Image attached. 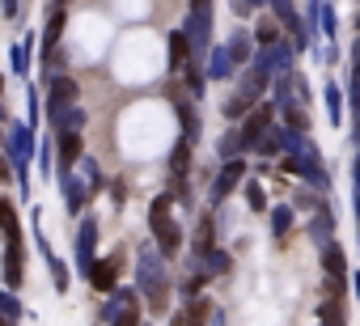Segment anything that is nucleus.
Returning a JSON list of instances; mask_svg holds the SVG:
<instances>
[{"label":"nucleus","mask_w":360,"mask_h":326,"mask_svg":"<svg viewBox=\"0 0 360 326\" xmlns=\"http://www.w3.org/2000/svg\"><path fill=\"white\" fill-rule=\"evenodd\" d=\"M148 225H153V237H157L161 254H165V259H174V254H178V246H183V229L169 221V195H157V200H153Z\"/></svg>","instance_id":"nucleus-1"},{"label":"nucleus","mask_w":360,"mask_h":326,"mask_svg":"<svg viewBox=\"0 0 360 326\" xmlns=\"http://www.w3.org/2000/svg\"><path fill=\"white\" fill-rule=\"evenodd\" d=\"M242 119H246V123L238 127V136H242V148H259V144H263V136L271 131L276 106H271V102H259V106H255V110H246Z\"/></svg>","instance_id":"nucleus-2"},{"label":"nucleus","mask_w":360,"mask_h":326,"mask_svg":"<svg viewBox=\"0 0 360 326\" xmlns=\"http://www.w3.org/2000/svg\"><path fill=\"white\" fill-rule=\"evenodd\" d=\"M119 267H123V259H119V254H110V259L94 263V271H89L94 288H98V292H110V288H115V280H119Z\"/></svg>","instance_id":"nucleus-3"},{"label":"nucleus","mask_w":360,"mask_h":326,"mask_svg":"<svg viewBox=\"0 0 360 326\" xmlns=\"http://www.w3.org/2000/svg\"><path fill=\"white\" fill-rule=\"evenodd\" d=\"M322 271H326V280H343L347 284V259H343L339 242H326L322 246Z\"/></svg>","instance_id":"nucleus-4"},{"label":"nucleus","mask_w":360,"mask_h":326,"mask_svg":"<svg viewBox=\"0 0 360 326\" xmlns=\"http://www.w3.org/2000/svg\"><path fill=\"white\" fill-rule=\"evenodd\" d=\"M242 178H246V166H242V161H229V166L221 170V178H217V187H212V195H217V200H225Z\"/></svg>","instance_id":"nucleus-5"},{"label":"nucleus","mask_w":360,"mask_h":326,"mask_svg":"<svg viewBox=\"0 0 360 326\" xmlns=\"http://www.w3.org/2000/svg\"><path fill=\"white\" fill-rule=\"evenodd\" d=\"M0 233H5L9 242H22V225H18V212L9 200H0Z\"/></svg>","instance_id":"nucleus-6"},{"label":"nucleus","mask_w":360,"mask_h":326,"mask_svg":"<svg viewBox=\"0 0 360 326\" xmlns=\"http://www.w3.org/2000/svg\"><path fill=\"white\" fill-rule=\"evenodd\" d=\"M5 284H22V242H9V259H5Z\"/></svg>","instance_id":"nucleus-7"},{"label":"nucleus","mask_w":360,"mask_h":326,"mask_svg":"<svg viewBox=\"0 0 360 326\" xmlns=\"http://www.w3.org/2000/svg\"><path fill=\"white\" fill-rule=\"evenodd\" d=\"M318 313H322V326H347V318H343V296H326Z\"/></svg>","instance_id":"nucleus-8"},{"label":"nucleus","mask_w":360,"mask_h":326,"mask_svg":"<svg viewBox=\"0 0 360 326\" xmlns=\"http://www.w3.org/2000/svg\"><path fill=\"white\" fill-rule=\"evenodd\" d=\"M77 157H81V136L77 131H64L60 136V166H72Z\"/></svg>","instance_id":"nucleus-9"},{"label":"nucleus","mask_w":360,"mask_h":326,"mask_svg":"<svg viewBox=\"0 0 360 326\" xmlns=\"http://www.w3.org/2000/svg\"><path fill=\"white\" fill-rule=\"evenodd\" d=\"M115 326H140V313H136V305H131V296H127V292L119 296V309H115Z\"/></svg>","instance_id":"nucleus-10"},{"label":"nucleus","mask_w":360,"mask_h":326,"mask_svg":"<svg viewBox=\"0 0 360 326\" xmlns=\"http://www.w3.org/2000/svg\"><path fill=\"white\" fill-rule=\"evenodd\" d=\"M330 225H335V221H330V212H326V208H318V221L309 225V233H314V242H318V246H326V242H330Z\"/></svg>","instance_id":"nucleus-11"},{"label":"nucleus","mask_w":360,"mask_h":326,"mask_svg":"<svg viewBox=\"0 0 360 326\" xmlns=\"http://www.w3.org/2000/svg\"><path fill=\"white\" fill-rule=\"evenodd\" d=\"M250 43H255L250 34H233V39H229V60L246 64V60H250Z\"/></svg>","instance_id":"nucleus-12"},{"label":"nucleus","mask_w":360,"mask_h":326,"mask_svg":"<svg viewBox=\"0 0 360 326\" xmlns=\"http://www.w3.org/2000/svg\"><path fill=\"white\" fill-rule=\"evenodd\" d=\"M326 106H330V123L339 127V123H343V93H339V85H335V81L326 85Z\"/></svg>","instance_id":"nucleus-13"},{"label":"nucleus","mask_w":360,"mask_h":326,"mask_svg":"<svg viewBox=\"0 0 360 326\" xmlns=\"http://www.w3.org/2000/svg\"><path fill=\"white\" fill-rule=\"evenodd\" d=\"M276 39H280V30H276V22H271V18H263V22L255 26V43H259V47H271Z\"/></svg>","instance_id":"nucleus-14"},{"label":"nucleus","mask_w":360,"mask_h":326,"mask_svg":"<svg viewBox=\"0 0 360 326\" xmlns=\"http://www.w3.org/2000/svg\"><path fill=\"white\" fill-rule=\"evenodd\" d=\"M271 229H276V237H288V229H292V208H271Z\"/></svg>","instance_id":"nucleus-15"},{"label":"nucleus","mask_w":360,"mask_h":326,"mask_svg":"<svg viewBox=\"0 0 360 326\" xmlns=\"http://www.w3.org/2000/svg\"><path fill=\"white\" fill-rule=\"evenodd\" d=\"M187 47H191V43H187V34H169V64H174V68L187 60Z\"/></svg>","instance_id":"nucleus-16"},{"label":"nucleus","mask_w":360,"mask_h":326,"mask_svg":"<svg viewBox=\"0 0 360 326\" xmlns=\"http://www.w3.org/2000/svg\"><path fill=\"white\" fill-rule=\"evenodd\" d=\"M51 98H56V102H68V98H77V81H68V77H56V85H51Z\"/></svg>","instance_id":"nucleus-17"},{"label":"nucleus","mask_w":360,"mask_h":326,"mask_svg":"<svg viewBox=\"0 0 360 326\" xmlns=\"http://www.w3.org/2000/svg\"><path fill=\"white\" fill-rule=\"evenodd\" d=\"M60 30H64V9H56L51 13V22H47V34H43V43L51 47V43H60Z\"/></svg>","instance_id":"nucleus-18"},{"label":"nucleus","mask_w":360,"mask_h":326,"mask_svg":"<svg viewBox=\"0 0 360 326\" xmlns=\"http://www.w3.org/2000/svg\"><path fill=\"white\" fill-rule=\"evenodd\" d=\"M250 110V98H242V93H233L229 102H225V119H242Z\"/></svg>","instance_id":"nucleus-19"},{"label":"nucleus","mask_w":360,"mask_h":326,"mask_svg":"<svg viewBox=\"0 0 360 326\" xmlns=\"http://www.w3.org/2000/svg\"><path fill=\"white\" fill-rule=\"evenodd\" d=\"M246 200H250V208H255V212H267V195H263V187H259V183H246Z\"/></svg>","instance_id":"nucleus-20"},{"label":"nucleus","mask_w":360,"mask_h":326,"mask_svg":"<svg viewBox=\"0 0 360 326\" xmlns=\"http://www.w3.org/2000/svg\"><path fill=\"white\" fill-rule=\"evenodd\" d=\"M195 246H200V254H204V250H212V221H208V216L200 221V233H195Z\"/></svg>","instance_id":"nucleus-21"},{"label":"nucleus","mask_w":360,"mask_h":326,"mask_svg":"<svg viewBox=\"0 0 360 326\" xmlns=\"http://www.w3.org/2000/svg\"><path fill=\"white\" fill-rule=\"evenodd\" d=\"M204 254H208V267H212V271H229V259H225L221 250H204Z\"/></svg>","instance_id":"nucleus-22"},{"label":"nucleus","mask_w":360,"mask_h":326,"mask_svg":"<svg viewBox=\"0 0 360 326\" xmlns=\"http://www.w3.org/2000/svg\"><path fill=\"white\" fill-rule=\"evenodd\" d=\"M212 77H229V56H225V51H217V60H212Z\"/></svg>","instance_id":"nucleus-23"},{"label":"nucleus","mask_w":360,"mask_h":326,"mask_svg":"<svg viewBox=\"0 0 360 326\" xmlns=\"http://www.w3.org/2000/svg\"><path fill=\"white\" fill-rule=\"evenodd\" d=\"M352 72H360V39H356V47H352Z\"/></svg>","instance_id":"nucleus-24"},{"label":"nucleus","mask_w":360,"mask_h":326,"mask_svg":"<svg viewBox=\"0 0 360 326\" xmlns=\"http://www.w3.org/2000/svg\"><path fill=\"white\" fill-rule=\"evenodd\" d=\"M352 280H356V296H360V275H352Z\"/></svg>","instance_id":"nucleus-25"},{"label":"nucleus","mask_w":360,"mask_h":326,"mask_svg":"<svg viewBox=\"0 0 360 326\" xmlns=\"http://www.w3.org/2000/svg\"><path fill=\"white\" fill-rule=\"evenodd\" d=\"M356 26H360V18H356Z\"/></svg>","instance_id":"nucleus-26"}]
</instances>
